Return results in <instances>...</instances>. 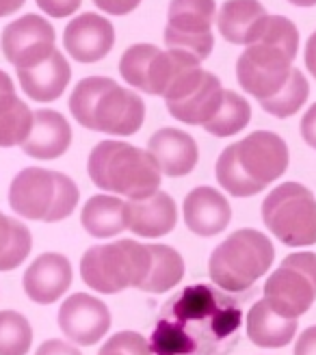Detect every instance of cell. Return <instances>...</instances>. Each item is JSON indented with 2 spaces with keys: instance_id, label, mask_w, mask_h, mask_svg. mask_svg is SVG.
<instances>
[{
  "instance_id": "cell-1",
  "label": "cell",
  "mask_w": 316,
  "mask_h": 355,
  "mask_svg": "<svg viewBox=\"0 0 316 355\" xmlns=\"http://www.w3.org/2000/svg\"><path fill=\"white\" fill-rule=\"evenodd\" d=\"M238 299L208 284H193L171 297L154 325V355H230L238 345Z\"/></svg>"
},
{
  "instance_id": "cell-2",
  "label": "cell",
  "mask_w": 316,
  "mask_h": 355,
  "mask_svg": "<svg viewBox=\"0 0 316 355\" xmlns=\"http://www.w3.org/2000/svg\"><path fill=\"white\" fill-rule=\"evenodd\" d=\"M299 50V31L284 15H269L260 37L243 50L236 61V78L245 94L258 102L275 98L292 74Z\"/></svg>"
},
{
  "instance_id": "cell-3",
  "label": "cell",
  "mask_w": 316,
  "mask_h": 355,
  "mask_svg": "<svg viewBox=\"0 0 316 355\" xmlns=\"http://www.w3.org/2000/svg\"><path fill=\"white\" fill-rule=\"evenodd\" d=\"M288 169L286 141L271 130H256L227 146L217 158V182L232 198H252Z\"/></svg>"
},
{
  "instance_id": "cell-4",
  "label": "cell",
  "mask_w": 316,
  "mask_h": 355,
  "mask_svg": "<svg viewBox=\"0 0 316 355\" xmlns=\"http://www.w3.org/2000/svg\"><path fill=\"white\" fill-rule=\"evenodd\" d=\"M69 111L80 126L115 137L139 132L146 121V102L107 76H87L69 96Z\"/></svg>"
},
{
  "instance_id": "cell-5",
  "label": "cell",
  "mask_w": 316,
  "mask_h": 355,
  "mask_svg": "<svg viewBox=\"0 0 316 355\" xmlns=\"http://www.w3.org/2000/svg\"><path fill=\"white\" fill-rule=\"evenodd\" d=\"M87 171L98 189L128 200H141L161 191V171L150 152L124 141H100L89 154Z\"/></svg>"
},
{
  "instance_id": "cell-6",
  "label": "cell",
  "mask_w": 316,
  "mask_h": 355,
  "mask_svg": "<svg viewBox=\"0 0 316 355\" xmlns=\"http://www.w3.org/2000/svg\"><path fill=\"white\" fill-rule=\"evenodd\" d=\"M273 260L275 247L269 236L245 227L215 247L208 260V273L223 293H243L271 269Z\"/></svg>"
},
{
  "instance_id": "cell-7",
  "label": "cell",
  "mask_w": 316,
  "mask_h": 355,
  "mask_svg": "<svg viewBox=\"0 0 316 355\" xmlns=\"http://www.w3.org/2000/svg\"><path fill=\"white\" fill-rule=\"evenodd\" d=\"M78 200L80 191L72 178L42 167L22 169L9 187L13 212L30 221H63L76 210Z\"/></svg>"
},
{
  "instance_id": "cell-8",
  "label": "cell",
  "mask_w": 316,
  "mask_h": 355,
  "mask_svg": "<svg viewBox=\"0 0 316 355\" xmlns=\"http://www.w3.org/2000/svg\"><path fill=\"white\" fill-rule=\"evenodd\" d=\"M152 266L150 245L121 239L107 245H96L80 260V275L89 288L115 295L126 288L141 291Z\"/></svg>"
},
{
  "instance_id": "cell-9",
  "label": "cell",
  "mask_w": 316,
  "mask_h": 355,
  "mask_svg": "<svg viewBox=\"0 0 316 355\" xmlns=\"http://www.w3.org/2000/svg\"><path fill=\"white\" fill-rule=\"evenodd\" d=\"M262 221L267 230L288 247L316 243V200L308 187L284 182L262 202Z\"/></svg>"
},
{
  "instance_id": "cell-10",
  "label": "cell",
  "mask_w": 316,
  "mask_h": 355,
  "mask_svg": "<svg viewBox=\"0 0 316 355\" xmlns=\"http://www.w3.org/2000/svg\"><path fill=\"white\" fill-rule=\"evenodd\" d=\"M188 52L161 50L154 44H134L119 59V74L130 87L150 96H165L184 69L200 67Z\"/></svg>"
},
{
  "instance_id": "cell-11",
  "label": "cell",
  "mask_w": 316,
  "mask_h": 355,
  "mask_svg": "<svg viewBox=\"0 0 316 355\" xmlns=\"http://www.w3.org/2000/svg\"><path fill=\"white\" fill-rule=\"evenodd\" d=\"M269 306L288 318H299L316 301V254L297 252L282 260L265 284Z\"/></svg>"
},
{
  "instance_id": "cell-12",
  "label": "cell",
  "mask_w": 316,
  "mask_h": 355,
  "mask_svg": "<svg viewBox=\"0 0 316 355\" xmlns=\"http://www.w3.org/2000/svg\"><path fill=\"white\" fill-rule=\"evenodd\" d=\"M215 0H171L167 11V26L163 33L167 50L188 52L198 61L208 59L215 48Z\"/></svg>"
},
{
  "instance_id": "cell-13",
  "label": "cell",
  "mask_w": 316,
  "mask_h": 355,
  "mask_svg": "<svg viewBox=\"0 0 316 355\" xmlns=\"http://www.w3.org/2000/svg\"><path fill=\"white\" fill-rule=\"evenodd\" d=\"M223 92L219 76L200 65L184 69L163 98L171 117L188 126H206L219 111Z\"/></svg>"
},
{
  "instance_id": "cell-14",
  "label": "cell",
  "mask_w": 316,
  "mask_h": 355,
  "mask_svg": "<svg viewBox=\"0 0 316 355\" xmlns=\"http://www.w3.org/2000/svg\"><path fill=\"white\" fill-rule=\"evenodd\" d=\"M55 42V26L37 13L17 17L3 28V37H0L3 55L11 65H15V69L30 67L50 57L57 50Z\"/></svg>"
},
{
  "instance_id": "cell-15",
  "label": "cell",
  "mask_w": 316,
  "mask_h": 355,
  "mask_svg": "<svg viewBox=\"0 0 316 355\" xmlns=\"http://www.w3.org/2000/svg\"><path fill=\"white\" fill-rule=\"evenodd\" d=\"M59 327L72 343L91 347L100 343L111 329V312L98 297L74 293L61 304Z\"/></svg>"
},
{
  "instance_id": "cell-16",
  "label": "cell",
  "mask_w": 316,
  "mask_h": 355,
  "mask_svg": "<svg viewBox=\"0 0 316 355\" xmlns=\"http://www.w3.org/2000/svg\"><path fill=\"white\" fill-rule=\"evenodd\" d=\"M115 46V28L100 13H80L63 31V48L78 63H98Z\"/></svg>"
},
{
  "instance_id": "cell-17",
  "label": "cell",
  "mask_w": 316,
  "mask_h": 355,
  "mask_svg": "<svg viewBox=\"0 0 316 355\" xmlns=\"http://www.w3.org/2000/svg\"><path fill=\"white\" fill-rule=\"evenodd\" d=\"M72 264L63 254H42L35 258L24 273V293L30 301L40 306H48L59 301L67 288L72 286Z\"/></svg>"
},
{
  "instance_id": "cell-18",
  "label": "cell",
  "mask_w": 316,
  "mask_h": 355,
  "mask_svg": "<svg viewBox=\"0 0 316 355\" xmlns=\"http://www.w3.org/2000/svg\"><path fill=\"white\" fill-rule=\"evenodd\" d=\"M148 152L158 171L169 178H182L195 169L200 150L195 139L178 128H161L148 141Z\"/></svg>"
},
{
  "instance_id": "cell-19",
  "label": "cell",
  "mask_w": 316,
  "mask_h": 355,
  "mask_svg": "<svg viewBox=\"0 0 316 355\" xmlns=\"http://www.w3.org/2000/svg\"><path fill=\"white\" fill-rule=\"evenodd\" d=\"M184 221L193 234L217 236L232 221L230 202L213 187H198L184 200Z\"/></svg>"
},
{
  "instance_id": "cell-20",
  "label": "cell",
  "mask_w": 316,
  "mask_h": 355,
  "mask_svg": "<svg viewBox=\"0 0 316 355\" xmlns=\"http://www.w3.org/2000/svg\"><path fill=\"white\" fill-rule=\"evenodd\" d=\"M22 92L35 102H52L59 100L72 80V67H69L63 52L57 48L50 57L35 63L30 67L15 69Z\"/></svg>"
},
{
  "instance_id": "cell-21",
  "label": "cell",
  "mask_w": 316,
  "mask_h": 355,
  "mask_svg": "<svg viewBox=\"0 0 316 355\" xmlns=\"http://www.w3.org/2000/svg\"><path fill=\"white\" fill-rule=\"evenodd\" d=\"M267 9L260 0H225L217 11V28L225 42L252 46L267 24Z\"/></svg>"
},
{
  "instance_id": "cell-22",
  "label": "cell",
  "mask_w": 316,
  "mask_h": 355,
  "mask_svg": "<svg viewBox=\"0 0 316 355\" xmlns=\"http://www.w3.org/2000/svg\"><path fill=\"white\" fill-rule=\"evenodd\" d=\"M128 230L146 239L169 234L178 223V208L169 193L156 191L141 200H128Z\"/></svg>"
},
{
  "instance_id": "cell-23",
  "label": "cell",
  "mask_w": 316,
  "mask_h": 355,
  "mask_svg": "<svg viewBox=\"0 0 316 355\" xmlns=\"http://www.w3.org/2000/svg\"><path fill=\"white\" fill-rule=\"evenodd\" d=\"M69 146H72V128L59 111L42 109L33 113L30 135L22 144L26 156L37 158V161H52V158L63 156Z\"/></svg>"
},
{
  "instance_id": "cell-24",
  "label": "cell",
  "mask_w": 316,
  "mask_h": 355,
  "mask_svg": "<svg viewBox=\"0 0 316 355\" xmlns=\"http://www.w3.org/2000/svg\"><path fill=\"white\" fill-rule=\"evenodd\" d=\"M247 336L249 340L262 349H279L292 343L299 318H288L275 312L267 299L256 301L247 312Z\"/></svg>"
},
{
  "instance_id": "cell-25",
  "label": "cell",
  "mask_w": 316,
  "mask_h": 355,
  "mask_svg": "<svg viewBox=\"0 0 316 355\" xmlns=\"http://www.w3.org/2000/svg\"><path fill=\"white\" fill-rule=\"evenodd\" d=\"M33 128V111L17 98L15 85L7 72L0 69V148L22 146Z\"/></svg>"
},
{
  "instance_id": "cell-26",
  "label": "cell",
  "mask_w": 316,
  "mask_h": 355,
  "mask_svg": "<svg viewBox=\"0 0 316 355\" xmlns=\"http://www.w3.org/2000/svg\"><path fill=\"white\" fill-rule=\"evenodd\" d=\"M82 227L96 239H111L128 227L126 202L111 195H94L82 206L80 212Z\"/></svg>"
},
{
  "instance_id": "cell-27",
  "label": "cell",
  "mask_w": 316,
  "mask_h": 355,
  "mask_svg": "<svg viewBox=\"0 0 316 355\" xmlns=\"http://www.w3.org/2000/svg\"><path fill=\"white\" fill-rule=\"evenodd\" d=\"M152 266L141 291L146 293H167L175 288L184 277V260L169 245H150Z\"/></svg>"
},
{
  "instance_id": "cell-28",
  "label": "cell",
  "mask_w": 316,
  "mask_h": 355,
  "mask_svg": "<svg viewBox=\"0 0 316 355\" xmlns=\"http://www.w3.org/2000/svg\"><path fill=\"white\" fill-rule=\"evenodd\" d=\"M30 230L13 217L0 212V271L17 269L30 254Z\"/></svg>"
},
{
  "instance_id": "cell-29",
  "label": "cell",
  "mask_w": 316,
  "mask_h": 355,
  "mask_svg": "<svg viewBox=\"0 0 316 355\" xmlns=\"http://www.w3.org/2000/svg\"><path fill=\"white\" fill-rule=\"evenodd\" d=\"M249 121H252L249 102L243 96H238L236 92L225 89L219 111L215 113L213 119L206 123L204 130L215 135V137H232V135H238L243 128H247Z\"/></svg>"
},
{
  "instance_id": "cell-30",
  "label": "cell",
  "mask_w": 316,
  "mask_h": 355,
  "mask_svg": "<svg viewBox=\"0 0 316 355\" xmlns=\"http://www.w3.org/2000/svg\"><path fill=\"white\" fill-rule=\"evenodd\" d=\"M308 96H310V83L304 76V72H299V69L295 67L292 74H290V80L286 83V87L282 89V92L267 102H260V106H262V111H267L269 115L286 119V117H292L297 111L301 109L308 100Z\"/></svg>"
},
{
  "instance_id": "cell-31",
  "label": "cell",
  "mask_w": 316,
  "mask_h": 355,
  "mask_svg": "<svg viewBox=\"0 0 316 355\" xmlns=\"http://www.w3.org/2000/svg\"><path fill=\"white\" fill-rule=\"evenodd\" d=\"M33 345V327L26 316L13 310L0 312V355H26Z\"/></svg>"
},
{
  "instance_id": "cell-32",
  "label": "cell",
  "mask_w": 316,
  "mask_h": 355,
  "mask_svg": "<svg viewBox=\"0 0 316 355\" xmlns=\"http://www.w3.org/2000/svg\"><path fill=\"white\" fill-rule=\"evenodd\" d=\"M98 355H154L150 343L137 331H117L102 345Z\"/></svg>"
},
{
  "instance_id": "cell-33",
  "label": "cell",
  "mask_w": 316,
  "mask_h": 355,
  "mask_svg": "<svg viewBox=\"0 0 316 355\" xmlns=\"http://www.w3.org/2000/svg\"><path fill=\"white\" fill-rule=\"evenodd\" d=\"M37 3V7L50 15V17H67V15H72L80 9L82 5V0H35Z\"/></svg>"
},
{
  "instance_id": "cell-34",
  "label": "cell",
  "mask_w": 316,
  "mask_h": 355,
  "mask_svg": "<svg viewBox=\"0 0 316 355\" xmlns=\"http://www.w3.org/2000/svg\"><path fill=\"white\" fill-rule=\"evenodd\" d=\"M94 5L104 11V13H111V15H128L132 13L141 0H94Z\"/></svg>"
},
{
  "instance_id": "cell-35",
  "label": "cell",
  "mask_w": 316,
  "mask_h": 355,
  "mask_svg": "<svg viewBox=\"0 0 316 355\" xmlns=\"http://www.w3.org/2000/svg\"><path fill=\"white\" fill-rule=\"evenodd\" d=\"M35 355H82V353L76 347L67 345L65 340L52 338V340H46L44 345H40V349Z\"/></svg>"
},
{
  "instance_id": "cell-36",
  "label": "cell",
  "mask_w": 316,
  "mask_h": 355,
  "mask_svg": "<svg viewBox=\"0 0 316 355\" xmlns=\"http://www.w3.org/2000/svg\"><path fill=\"white\" fill-rule=\"evenodd\" d=\"M301 137L304 141L316 150V102L306 111V115L301 117Z\"/></svg>"
},
{
  "instance_id": "cell-37",
  "label": "cell",
  "mask_w": 316,
  "mask_h": 355,
  "mask_svg": "<svg viewBox=\"0 0 316 355\" xmlns=\"http://www.w3.org/2000/svg\"><path fill=\"white\" fill-rule=\"evenodd\" d=\"M292 355H316V325L308 327L295 345Z\"/></svg>"
},
{
  "instance_id": "cell-38",
  "label": "cell",
  "mask_w": 316,
  "mask_h": 355,
  "mask_svg": "<svg viewBox=\"0 0 316 355\" xmlns=\"http://www.w3.org/2000/svg\"><path fill=\"white\" fill-rule=\"evenodd\" d=\"M304 61H306L308 72H310V74L314 76V80H316V31L308 37L306 52H304Z\"/></svg>"
},
{
  "instance_id": "cell-39",
  "label": "cell",
  "mask_w": 316,
  "mask_h": 355,
  "mask_svg": "<svg viewBox=\"0 0 316 355\" xmlns=\"http://www.w3.org/2000/svg\"><path fill=\"white\" fill-rule=\"evenodd\" d=\"M24 3H26V0H0V17L17 13L24 7Z\"/></svg>"
},
{
  "instance_id": "cell-40",
  "label": "cell",
  "mask_w": 316,
  "mask_h": 355,
  "mask_svg": "<svg viewBox=\"0 0 316 355\" xmlns=\"http://www.w3.org/2000/svg\"><path fill=\"white\" fill-rule=\"evenodd\" d=\"M290 5H295V7H314L316 5V0H288Z\"/></svg>"
}]
</instances>
